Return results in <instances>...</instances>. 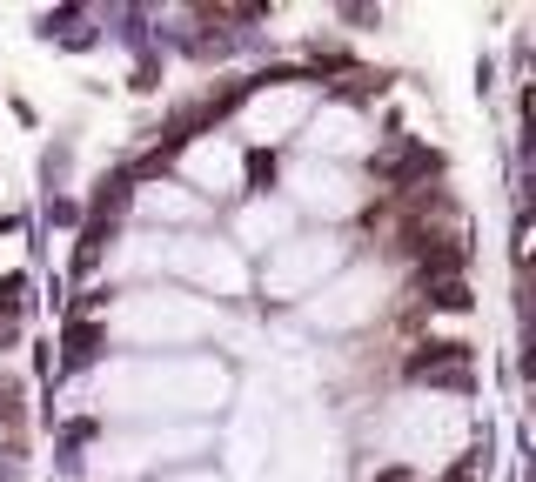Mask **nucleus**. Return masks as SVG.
<instances>
[{
	"mask_svg": "<svg viewBox=\"0 0 536 482\" xmlns=\"http://www.w3.org/2000/svg\"><path fill=\"white\" fill-rule=\"evenodd\" d=\"M349 262H356V241L342 235V228H295L282 248L262 255L248 295H262L268 308H302L315 288L329 282V275H342Z\"/></svg>",
	"mask_w": 536,
	"mask_h": 482,
	"instance_id": "obj_5",
	"label": "nucleus"
},
{
	"mask_svg": "<svg viewBox=\"0 0 536 482\" xmlns=\"http://www.w3.org/2000/svg\"><path fill=\"white\" fill-rule=\"evenodd\" d=\"M155 482H228V476H208V469H175V476H155Z\"/></svg>",
	"mask_w": 536,
	"mask_h": 482,
	"instance_id": "obj_13",
	"label": "nucleus"
},
{
	"mask_svg": "<svg viewBox=\"0 0 536 482\" xmlns=\"http://www.w3.org/2000/svg\"><path fill=\"white\" fill-rule=\"evenodd\" d=\"M201 208H222V201H242L248 195V148L235 141L228 128H201V134H181L175 148V175Z\"/></svg>",
	"mask_w": 536,
	"mask_h": 482,
	"instance_id": "obj_8",
	"label": "nucleus"
},
{
	"mask_svg": "<svg viewBox=\"0 0 536 482\" xmlns=\"http://www.w3.org/2000/svg\"><path fill=\"white\" fill-rule=\"evenodd\" d=\"M67 409L108 416V429L141 422H208L235 402V369L215 355H101L61 382Z\"/></svg>",
	"mask_w": 536,
	"mask_h": 482,
	"instance_id": "obj_1",
	"label": "nucleus"
},
{
	"mask_svg": "<svg viewBox=\"0 0 536 482\" xmlns=\"http://www.w3.org/2000/svg\"><path fill=\"white\" fill-rule=\"evenodd\" d=\"M469 442H476V416L463 409V395L402 389L362 429V449H369L362 482H389V476L436 482L443 469H456L469 456Z\"/></svg>",
	"mask_w": 536,
	"mask_h": 482,
	"instance_id": "obj_2",
	"label": "nucleus"
},
{
	"mask_svg": "<svg viewBox=\"0 0 536 482\" xmlns=\"http://www.w3.org/2000/svg\"><path fill=\"white\" fill-rule=\"evenodd\" d=\"M275 195L295 208V221L309 215V221H322V228H342V221H356L362 208H369V188H362L356 168H335V161H315V154H289Z\"/></svg>",
	"mask_w": 536,
	"mask_h": 482,
	"instance_id": "obj_9",
	"label": "nucleus"
},
{
	"mask_svg": "<svg viewBox=\"0 0 536 482\" xmlns=\"http://www.w3.org/2000/svg\"><path fill=\"white\" fill-rule=\"evenodd\" d=\"M402 288V268L396 262H349L342 275L315 288L302 302V329H322V335H349V329H369L389 295Z\"/></svg>",
	"mask_w": 536,
	"mask_h": 482,
	"instance_id": "obj_7",
	"label": "nucleus"
},
{
	"mask_svg": "<svg viewBox=\"0 0 536 482\" xmlns=\"http://www.w3.org/2000/svg\"><path fill=\"white\" fill-rule=\"evenodd\" d=\"M215 422H141V429H101L74 456V482H155L215 456Z\"/></svg>",
	"mask_w": 536,
	"mask_h": 482,
	"instance_id": "obj_4",
	"label": "nucleus"
},
{
	"mask_svg": "<svg viewBox=\"0 0 536 482\" xmlns=\"http://www.w3.org/2000/svg\"><path fill=\"white\" fill-rule=\"evenodd\" d=\"M376 121H369V108L362 101H342V94H322L309 108V121H302V134H295V148L315 154V161H335V168H349L356 154H376Z\"/></svg>",
	"mask_w": 536,
	"mask_h": 482,
	"instance_id": "obj_10",
	"label": "nucleus"
},
{
	"mask_svg": "<svg viewBox=\"0 0 536 482\" xmlns=\"http://www.w3.org/2000/svg\"><path fill=\"white\" fill-rule=\"evenodd\" d=\"M94 322H101V342H121V355H201V342L248 335V322L188 288H121L94 302Z\"/></svg>",
	"mask_w": 536,
	"mask_h": 482,
	"instance_id": "obj_3",
	"label": "nucleus"
},
{
	"mask_svg": "<svg viewBox=\"0 0 536 482\" xmlns=\"http://www.w3.org/2000/svg\"><path fill=\"white\" fill-rule=\"evenodd\" d=\"M322 101V88H315V74H262V81H248L242 101H235V141H242L248 154H275L289 148L295 134H302V121H309V108Z\"/></svg>",
	"mask_w": 536,
	"mask_h": 482,
	"instance_id": "obj_6",
	"label": "nucleus"
},
{
	"mask_svg": "<svg viewBox=\"0 0 536 482\" xmlns=\"http://www.w3.org/2000/svg\"><path fill=\"white\" fill-rule=\"evenodd\" d=\"M208 215H215V208H201V201L168 175L128 188V221L148 228V235H195V228H208Z\"/></svg>",
	"mask_w": 536,
	"mask_h": 482,
	"instance_id": "obj_11",
	"label": "nucleus"
},
{
	"mask_svg": "<svg viewBox=\"0 0 536 482\" xmlns=\"http://www.w3.org/2000/svg\"><path fill=\"white\" fill-rule=\"evenodd\" d=\"M295 228H302L295 208L282 195H268V188L242 195V201H235V215H228V241H235L242 255H268V248H282Z\"/></svg>",
	"mask_w": 536,
	"mask_h": 482,
	"instance_id": "obj_12",
	"label": "nucleus"
}]
</instances>
